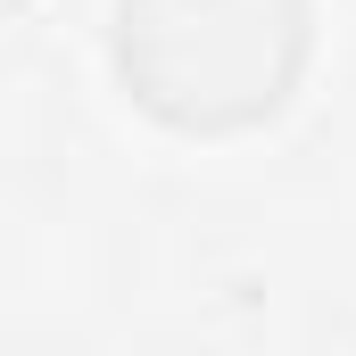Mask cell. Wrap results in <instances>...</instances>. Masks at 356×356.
I'll return each instance as SVG.
<instances>
[{
  "label": "cell",
  "instance_id": "6da1fadb",
  "mask_svg": "<svg viewBox=\"0 0 356 356\" xmlns=\"http://www.w3.org/2000/svg\"><path fill=\"white\" fill-rule=\"evenodd\" d=\"M108 58L124 99L166 133H257L307 83L315 0H116Z\"/></svg>",
  "mask_w": 356,
  "mask_h": 356
}]
</instances>
